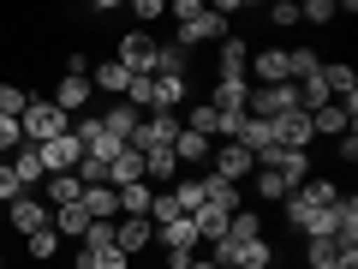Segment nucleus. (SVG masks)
Returning <instances> with one entry per match:
<instances>
[{
    "label": "nucleus",
    "mask_w": 358,
    "mask_h": 269,
    "mask_svg": "<svg viewBox=\"0 0 358 269\" xmlns=\"http://www.w3.org/2000/svg\"><path fill=\"white\" fill-rule=\"evenodd\" d=\"M305 263L310 269H358V251H346L341 240H305Z\"/></svg>",
    "instance_id": "9d476101"
},
{
    "label": "nucleus",
    "mask_w": 358,
    "mask_h": 269,
    "mask_svg": "<svg viewBox=\"0 0 358 269\" xmlns=\"http://www.w3.org/2000/svg\"><path fill=\"white\" fill-rule=\"evenodd\" d=\"M138 179H143V150H131V144H120V156L108 162V186L120 192V186H138Z\"/></svg>",
    "instance_id": "a211bd4d"
},
{
    "label": "nucleus",
    "mask_w": 358,
    "mask_h": 269,
    "mask_svg": "<svg viewBox=\"0 0 358 269\" xmlns=\"http://www.w3.org/2000/svg\"><path fill=\"white\" fill-rule=\"evenodd\" d=\"M150 204H155V186H120V216H143L150 221Z\"/></svg>",
    "instance_id": "c85d7f7f"
},
{
    "label": "nucleus",
    "mask_w": 358,
    "mask_h": 269,
    "mask_svg": "<svg viewBox=\"0 0 358 269\" xmlns=\"http://www.w3.org/2000/svg\"><path fill=\"white\" fill-rule=\"evenodd\" d=\"M18 144H24V132H18V120H6V114H0V156H13Z\"/></svg>",
    "instance_id": "a19ab883"
},
{
    "label": "nucleus",
    "mask_w": 358,
    "mask_h": 269,
    "mask_svg": "<svg viewBox=\"0 0 358 269\" xmlns=\"http://www.w3.org/2000/svg\"><path fill=\"white\" fill-rule=\"evenodd\" d=\"M341 144V162H358V132H346V138H334Z\"/></svg>",
    "instance_id": "c03bdc74"
},
{
    "label": "nucleus",
    "mask_w": 358,
    "mask_h": 269,
    "mask_svg": "<svg viewBox=\"0 0 358 269\" xmlns=\"http://www.w3.org/2000/svg\"><path fill=\"white\" fill-rule=\"evenodd\" d=\"M173 179H179L173 144H155V150H143V186H173Z\"/></svg>",
    "instance_id": "4468645a"
},
{
    "label": "nucleus",
    "mask_w": 358,
    "mask_h": 269,
    "mask_svg": "<svg viewBox=\"0 0 358 269\" xmlns=\"http://www.w3.org/2000/svg\"><path fill=\"white\" fill-rule=\"evenodd\" d=\"M36 156H42V174H78V162H84V144L66 132V138H54V144H36Z\"/></svg>",
    "instance_id": "6e6552de"
},
{
    "label": "nucleus",
    "mask_w": 358,
    "mask_h": 269,
    "mask_svg": "<svg viewBox=\"0 0 358 269\" xmlns=\"http://www.w3.org/2000/svg\"><path fill=\"white\" fill-rule=\"evenodd\" d=\"M48 228L60 233V240H84V233H90V216H84V204H66V209H54V216H48Z\"/></svg>",
    "instance_id": "393cba45"
},
{
    "label": "nucleus",
    "mask_w": 358,
    "mask_h": 269,
    "mask_svg": "<svg viewBox=\"0 0 358 269\" xmlns=\"http://www.w3.org/2000/svg\"><path fill=\"white\" fill-rule=\"evenodd\" d=\"M162 221H179V204H173V192H155V204H150V228H162Z\"/></svg>",
    "instance_id": "58836bf2"
},
{
    "label": "nucleus",
    "mask_w": 358,
    "mask_h": 269,
    "mask_svg": "<svg viewBox=\"0 0 358 269\" xmlns=\"http://www.w3.org/2000/svg\"><path fill=\"white\" fill-rule=\"evenodd\" d=\"M334 198H341V186H334V179H305V186L293 192V204H305V209H329Z\"/></svg>",
    "instance_id": "cd10ccee"
},
{
    "label": "nucleus",
    "mask_w": 358,
    "mask_h": 269,
    "mask_svg": "<svg viewBox=\"0 0 358 269\" xmlns=\"http://www.w3.org/2000/svg\"><path fill=\"white\" fill-rule=\"evenodd\" d=\"M150 240H155V228H150V221H143V216H120V221H114V245H120V251H126V257L150 251Z\"/></svg>",
    "instance_id": "f8f14e48"
},
{
    "label": "nucleus",
    "mask_w": 358,
    "mask_h": 269,
    "mask_svg": "<svg viewBox=\"0 0 358 269\" xmlns=\"http://www.w3.org/2000/svg\"><path fill=\"white\" fill-rule=\"evenodd\" d=\"M203 102L215 108L221 120H245V108H251V84H245V78H215V90H209Z\"/></svg>",
    "instance_id": "20e7f679"
},
{
    "label": "nucleus",
    "mask_w": 358,
    "mask_h": 269,
    "mask_svg": "<svg viewBox=\"0 0 358 269\" xmlns=\"http://www.w3.org/2000/svg\"><path fill=\"white\" fill-rule=\"evenodd\" d=\"M78 198H84L78 174H48V179H42V204H48V209H66V204H78Z\"/></svg>",
    "instance_id": "412c9836"
},
{
    "label": "nucleus",
    "mask_w": 358,
    "mask_h": 269,
    "mask_svg": "<svg viewBox=\"0 0 358 269\" xmlns=\"http://www.w3.org/2000/svg\"><path fill=\"white\" fill-rule=\"evenodd\" d=\"M48 216H54V209L42 204L36 192H18V198H13V233H36V228H48Z\"/></svg>",
    "instance_id": "ddd939ff"
},
{
    "label": "nucleus",
    "mask_w": 358,
    "mask_h": 269,
    "mask_svg": "<svg viewBox=\"0 0 358 269\" xmlns=\"http://www.w3.org/2000/svg\"><path fill=\"white\" fill-rule=\"evenodd\" d=\"M126 84H131V72H126L120 60L90 66V90H96V96H126Z\"/></svg>",
    "instance_id": "aec40b11"
},
{
    "label": "nucleus",
    "mask_w": 358,
    "mask_h": 269,
    "mask_svg": "<svg viewBox=\"0 0 358 269\" xmlns=\"http://www.w3.org/2000/svg\"><path fill=\"white\" fill-rule=\"evenodd\" d=\"M114 245V221H90V233L78 240V251H108Z\"/></svg>",
    "instance_id": "4c0bfd02"
},
{
    "label": "nucleus",
    "mask_w": 358,
    "mask_h": 269,
    "mask_svg": "<svg viewBox=\"0 0 358 269\" xmlns=\"http://www.w3.org/2000/svg\"><path fill=\"white\" fill-rule=\"evenodd\" d=\"M72 269H131V257L120 251V245H108V251H78Z\"/></svg>",
    "instance_id": "7c9ffc66"
},
{
    "label": "nucleus",
    "mask_w": 358,
    "mask_h": 269,
    "mask_svg": "<svg viewBox=\"0 0 358 269\" xmlns=\"http://www.w3.org/2000/svg\"><path fill=\"white\" fill-rule=\"evenodd\" d=\"M48 102L54 108H60V114H90V102H96V90H90V78L84 72H60V78H54V96H48Z\"/></svg>",
    "instance_id": "7ed1b4c3"
},
{
    "label": "nucleus",
    "mask_w": 358,
    "mask_h": 269,
    "mask_svg": "<svg viewBox=\"0 0 358 269\" xmlns=\"http://www.w3.org/2000/svg\"><path fill=\"white\" fill-rule=\"evenodd\" d=\"M352 108H341V102H329V108H317V114H310V132H317V138H346V132H352Z\"/></svg>",
    "instance_id": "f3484780"
},
{
    "label": "nucleus",
    "mask_w": 358,
    "mask_h": 269,
    "mask_svg": "<svg viewBox=\"0 0 358 269\" xmlns=\"http://www.w3.org/2000/svg\"><path fill=\"white\" fill-rule=\"evenodd\" d=\"M0 269H6V251H0Z\"/></svg>",
    "instance_id": "49530a36"
},
{
    "label": "nucleus",
    "mask_w": 358,
    "mask_h": 269,
    "mask_svg": "<svg viewBox=\"0 0 358 269\" xmlns=\"http://www.w3.org/2000/svg\"><path fill=\"white\" fill-rule=\"evenodd\" d=\"M24 108H30V90L24 84H0V114H6V120H24Z\"/></svg>",
    "instance_id": "f704fd0d"
},
{
    "label": "nucleus",
    "mask_w": 358,
    "mask_h": 269,
    "mask_svg": "<svg viewBox=\"0 0 358 269\" xmlns=\"http://www.w3.org/2000/svg\"><path fill=\"white\" fill-rule=\"evenodd\" d=\"M167 13L179 18V48H197V42H221L227 36V18L209 13V6H197V0H179V6H167Z\"/></svg>",
    "instance_id": "f257e3e1"
},
{
    "label": "nucleus",
    "mask_w": 358,
    "mask_h": 269,
    "mask_svg": "<svg viewBox=\"0 0 358 269\" xmlns=\"http://www.w3.org/2000/svg\"><path fill=\"white\" fill-rule=\"evenodd\" d=\"M13 198H18V179H13V167L0 162V204H13Z\"/></svg>",
    "instance_id": "37998d69"
},
{
    "label": "nucleus",
    "mask_w": 358,
    "mask_h": 269,
    "mask_svg": "<svg viewBox=\"0 0 358 269\" xmlns=\"http://www.w3.org/2000/svg\"><path fill=\"white\" fill-rule=\"evenodd\" d=\"M131 18H143V25H155V18H167V0H138V6H131Z\"/></svg>",
    "instance_id": "79ce46f5"
},
{
    "label": "nucleus",
    "mask_w": 358,
    "mask_h": 269,
    "mask_svg": "<svg viewBox=\"0 0 358 269\" xmlns=\"http://www.w3.org/2000/svg\"><path fill=\"white\" fill-rule=\"evenodd\" d=\"M257 167H275V174H281L287 186H293V192H299V186L310 179V156H305V150H281V144L257 156Z\"/></svg>",
    "instance_id": "423d86ee"
},
{
    "label": "nucleus",
    "mask_w": 358,
    "mask_h": 269,
    "mask_svg": "<svg viewBox=\"0 0 358 269\" xmlns=\"http://www.w3.org/2000/svg\"><path fill=\"white\" fill-rule=\"evenodd\" d=\"M310 138H317V132H310V114L275 120V144H281V150H310Z\"/></svg>",
    "instance_id": "4be33fe9"
},
{
    "label": "nucleus",
    "mask_w": 358,
    "mask_h": 269,
    "mask_svg": "<svg viewBox=\"0 0 358 269\" xmlns=\"http://www.w3.org/2000/svg\"><path fill=\"white\" fill-rule=\"evenodd\" d=\"M120 66H126L131 78H150V60H155V36L150 30H126L120 36V54H114Z\"/></svg>",
    "instance_id": "0eeeda50"
},
{
    "label": "nucleus",
    "mask_w": 358,
    "mask_h": 269,
    "mask_svg": "<svg viewBox=\"0 0 358 269\" xmlns=\"http://www.w3.org/2000/svg\"><path fill=\"white\" fill-rule=\"evenodd\" d=\"M120 102H131V108H138V114H150V108H155V78H131V84H126V96H120Z\"/></svg>",
    "instance_id": "c9c22d12"
},
{
    "label": "nucleus",
    "mask_w": 358,
    "mask_h": 269,
    "mask_svg": "<svg viewBox=\"0 0 358 269\" xmlns=\"http://www.w3.org/2000/svg\"><path fill=\"white\" fill-rule=\"evenodd\" d=\"M245 72H257V90H268V84H293V66H287V48H257Z\"/></svg>",
    "instance_id": "1a4fd4ad"
},
{
    "label": "nucleus",
    "mask_w": 358,
    "mask_h": 269,
    "mask_svg": "<svg viewBox=\"0 0 358 269\" xmlns=\"http://www.w3.org/2000/svg\"><path fill=\"white\" fill-rule=\"evenodd\" d=\"M245 60H251V48H245V36H221V54H215V78H245Z\"/></svg>",
    "instance_id": "6ab92c4d"
},
{
    "label": "nucleus",
    "mask_w": 358,
    "mask_h": 269,
    "mask_svg": "<svg viewBox=\"0 0 358 269\" xmlns=\"http://www.w3.org/2000/svg\"><path fill=\"white\" fill-rule=\"evenodd\" d=\"M18 132H24V144H54V138H66V132H72V114H60L48 96H30Z\"/></svg>",
    "instance_id": "f03ea898"
},
{
    "label": "nucleus",
    "mask_w": 358,
    "mask_h": 269,
    "mask_svg": "<svg viewBox=\"0 0 358 269\" xmlns=\"http://www.w3.org/2000/svg\"><path fill=\"white\" fill-rule=\"evenodd\" d=\"M185 102H192V84H185V78H155V108H162V114H173V108H185Z\"/></svg>",
    "instance_id": "a878e982"
},
{
    "label": "nucleus",
    "mask_w": 358,
    "mask_h": 269,
    "mask_svg": "<svg viewBox=\"0 0 358 269\" xmlns=\"http://www.w3.org/2000/svg\"><path fill=\"white\" fill-rule=\"evenodd\" d=\"M0 162H6V156H0Z\"/></svg>",
    "instance_id": "de8ad7c7"
},
{
    "label": "nucleus",
    "mask_w": 358,
    "mask_h": 269,
    "mask_svg": "<svg viewBox=\"0 0 358 269\" xmlns=\"http://www.w3.org/2000/svg\"><path fill=\"white\" fill-rule=\"evenodd\" d=\"M209 150H215V144L197 138V132H179V138H173V162L179 167H203V174H209Z\"/></svg>",
    "instance_id": "5701e85b"
},
{
    "label": "nucleus",
    "mask_w": 358,
    "mask_h": 269,
    "mask_svg": "<svg viewBox=\"0 0 358 269\" xmlns=\"http://www.w3.org/2000/svg\"><path fill=\"white\" fill-rule=\"evenodd\" d=\"M138 108H131V102H114V108H108V114H102V126H108V138H120V144H131V132H138Z\"/></svg>",
    "instance_id": "bb28decb"
},
{
    "label": "nucleus",
    "mask_w": 358,
    "mask_h": 269,
    "mask_svg": "<svg viewBox=\"0 0 358 269\" xmlns=\"http://www.w3.org/2000/svg\"><path fill=\"white\" fill-rule=\"evenodd\" d=\"M203 179V204L221 209V216H233V209H245V192L233 186V179H215V174H197Z\"/></svg>",
    "instance_id": "2eb2a0df"
},
{
    "label": "nucleus",
    "mask_w": 358,
    "mask_h": 269,
    "mask_svg": "<svg viewBox=\"0 0 358 269\" xmlns=\"http://www.w3.org/2000/svg\"><path fill=\"white\" fill-rule=\"evenodd\" d=\"M185 269H215V263H209V257H203V251H197V257H192V263H185Z\"/></svg>",
    "instance_id": "a18cd8bd"
},
{
    "label": "nucleus",
    "mask_w": 358,
    "mask_h": 269,
    "mask_svg": "<svg viewBox=\"0 0 358 269\" xmlns=\"http://www.w3.org/2000/svg\"><path fill=\"white\" fill-rule=\"evenodd\" d=\"M209 174L239 186V179H251V174H257V156H251V150H239V144H221V150H209Z\"/></svg>",
    "instance_id": "39448f33"
},
{
    "label": "nucleus",
    "mask_w": 358,
    "mask_h": 269,
    "mask_svg": "<svg viewBox=\"0 0 358 269\" xmlns=\"http://www.w3.org/2000/svg\"><path fill=\"white\" fill-rule=\"evenodd\" d=\"M268 25H275V30H293L299 25V6H293V0H275V6H268Z\"/></svg>",
    "instance_id": "ea45409f"
},
{
    "label": "nucleus",
    "mask_w": 358,
    "mask_h": 269,
    "mask_svg": "<svg viewBox=\"0 0 358 269\" xmlns=\"http://www.w3.org/2000/svg\"><path fill=\"white\" fill-rule=\"evenodd\" d=\"M251 179H257V198H263V204H287V198H293V186H287L275 167H257Z\"/></svg>",
    "instance_id": "c756f323"
},
{
    "label": "nucleus",
    "mask_w": 358,
    "mask_h": 269,
    "mask_svg": "<svg viewBox=\"0 0 358 269\" xmlns=\"http://www.w3.org/2000/svg\"><path fill=\"white\" fill-rule=\"evenodd\" d=\"M6 167H13V179H18V192H36L42 179H48V174H42V156H36V144H18V150L6 156Z\"/></svg>",
    "instance_id": "9b49d317"
},
{
    "label": "nucleus",
    "mask_w": 358,
    "mask_h": 269,
    "mask_svg": "<svg viewBox=\"0 0 358 269\" xmlns=\"http://www.w3.org/2000/svg\"><path fill=\"white\" fill-rule=\"evenodd\" d=\"M287 66H293V84H299V78L322 72V54L317 48H287Z\"/></svg>",
    "instance_id": "e433bc0d"
},
{
    "label": "nucleus",
    "mask_w": 358,
    "mask_h": 269,
    "mask_svg": "<svg viewBox=\"0 0 358 269\" xmlns=\"http://www.w3.org/2000/svg\"><path fill=\"white\" fill-rule=\"evenodd\" d=\"M185 48L179 42H155V60H150V78H185Z\"/></svg>",
    "instance_id": "b1692460"
},
{
    "label": "nucleus",
    "mask_w": 358,
    "mask_h": 269,
    "mask_svg": "<svg viewBox=\"0 0 358 269\" xmlns=\"http://www.w3.org/2000/svg\"><path fill=\"white\" fill-rule=\"evenodd\" d=\"M334 18H341V6H334V0H305V6H299V25H334Z\"/></svg>",
    "instance_id": "72a5a7b5"
},
{
    "label": "nucleus",
    "mask_w": 358,
    "mask_h": 269,
    "mask_svg": "<svg viewBox=\"0 0 358 269\" xmlns=\"http://www.w3.org/2000/svg\"><path fill=\"white\" fill-rule=\"evenodd\" d=\"M78 204H84L90 221H120V192H114V186H84Z\"/></svg>",
    "instance_id": "dca6fc26"
},
{
    "label": "nucleus",
    "mask_w": 358,
    "mask_h": 269,
    "mask_svg": "<svg viewBox=\"0 0 358 269\" xmlns=\"http://www.w3.org/2000/svg\"><path fill=\"white\" fill-rule=\"evenodd\" d=\"M192 228H197V240H203V245H215V240H227V216H221V209H197V216H192Z\"/></svg>",
    "instance_id": "2f4dec72"
},
{
    "label": "nucleus",
    "mask_w": 358,
    "mask_h": 269,
    "mask_svg": "<svg viewBox=\"0 0 358 269\" xmlns=\"http://www.w3.org/2000/svg\"><path fill=\"white\" fill-rule=\"evenodd\" d=\"M60 245H66V240H60L54 228H36V233H24V251H30V257H60Z\"/></svg>",
    "instance_id": "473e14b6"
}]
</instances>
